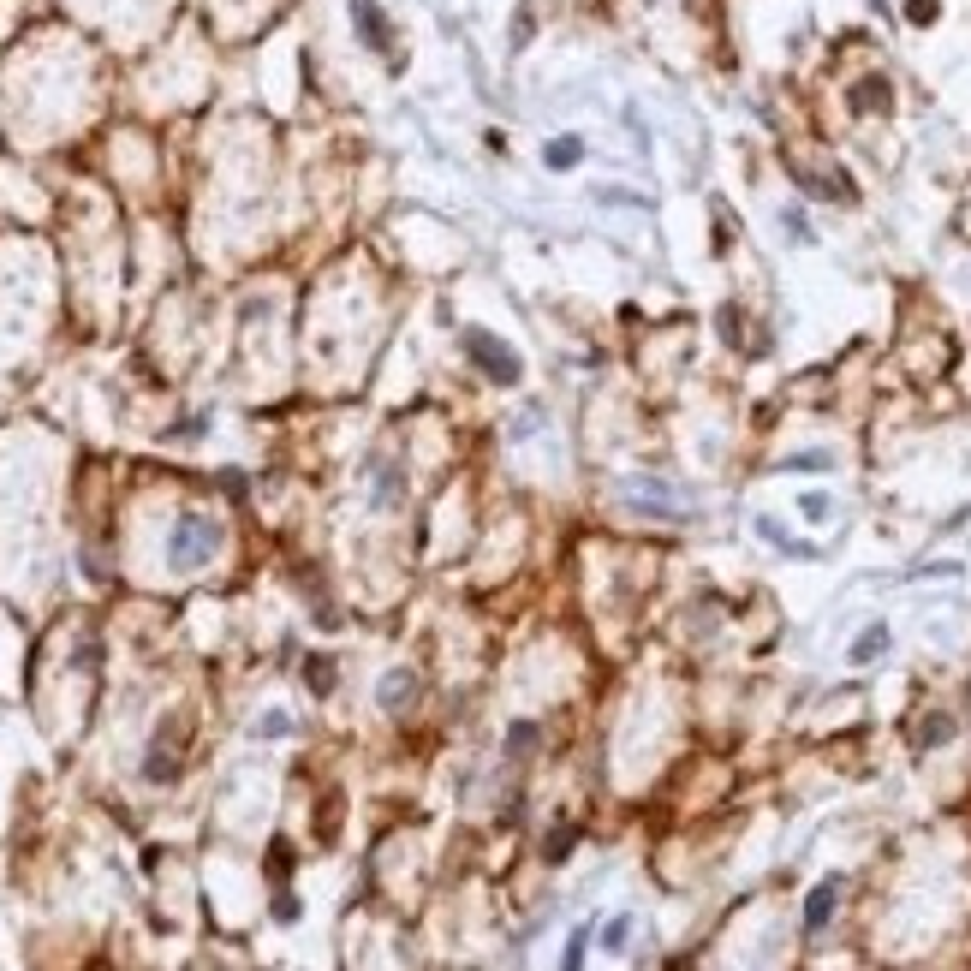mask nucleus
I'll return each mask as SVG.
<instances>
[{
  "instance_id": "obj_10",
  "label": "nucleus",
  "mask_w": 971,
  "mask_h": 971,
  "mask_svg": "<svg viewBox=\"0 0 971 971\" xmlns=\"http://www.w3.org/2000/svg\"><path fill=\"white\" fill-rule=\"evenodd\" d=\"M936 18V0H912V24H929Z\"/></svg>"
},
{
  "instance_id": "obj_4",
  "label": "nucleus",
  "mask_w": 971,
  "mask_h": 971,
  "mask_svg": "<svg viewBox=\"0 0 971 971\" xmlns=\"http://www.w3.org/2000/svg\"><path fill=\"white\" fill-rule=\"evenodd\" d=\"M834 894H841V882H823L811 894V900H804V929H823L829 924V912H834Z\"/></svg>"
},
{
  "instance_id": "obj_1",
  "label": "nucleus",
  "mask_w": 971,
  "mask_h": 971,
  "mask_svg": "<svg viewBox=\"0 0 971 971\" xmlns=\"http://www.w3.org/2000/svg\"><path fill=\"white\" fill-rule=\"evenodd\" d=\"M214 543H221V530L209 525V519H197V513H186L179 525H173V543H167V555H173V566H203V560L214 555Z\"/></svg>"
},
{
  "instance_id": "obj_9",
  "label": "nucleus",
  "mask_w": 971,
  "mask_h": 971,
  "mask_svg": "<svg viewBox=\"0 0 971 971\" xmlns=\"http://www.w3.org/2000/svg\"><path fill=\"white\" fill-rule=\"evenodd\" d=\"M310 686H316V691L334 686V668H328V662H310Z\"/></svg>"
},
{
  "instance_id": "obj_2",
  "label": "nucleus",
  "mask_w": 971,
  "mask_h": 971,
  "mask_svg": "<svg viewBox=\"0 0 971 971\" xmlns=\"http://www.w3.org/2000/svg\"><path fill=\"white\" fill-rule=\"evenodd\" d=\"M465 352H471V364H483L495 382H519V370H525V364H519V352H507V346H500L495 334H483V328L465 334Z\"/></svg>"
},
{
  "instance_id": "obj_7",
  "label": "nucleus",
  "mask_w": 971,
  "mask_h": 971,
  "mask_svg": "<svg viewBox=\"0 0 971 971\" xmlns=\"http://www.w3.org/2000/svg\"><path fill=\"white\" fill-rule=\"evenodd\" d=\"M578 156H585V143H572V138L566 143H548V167H572Z\"/></svg>"
},
{
  "instance_id": "obj_6",
  "label": "nucleus",
  "mask_w": 971,
  "mask_h": 971,
  "mask_svg": "<svg viewBox=\"0 0 971 971\" xmlns=\"http://www.w3.org/2000/svg\"><path fill=\"white\" fill-rule=\"evenodd\" d=\"M405 691H412V673H387V680H382V703H387V709H400Z\"/></svg>"
},
{
  "instance_id": "obj_5",
  "label": "nucleus",
  "mask_w": 971,
  "mask_h": 971,
  "mask_svg": "<svg viewBox=\"0 0 971 971\" xmlns=\"http://www.w3.org/2000/svg\"><path fill=\"white\" fill-rule=\"evenodd\" d=\"M882 650H888V626H871V632H864V638L852 643V662H876V656H882Z\"/></svg>"
},
{
  "instance_id": "obj_8",
  "label": "nucleus",
  "mask_w": 971,
  "mask_h": 971,
  "mask_svg": "<svg viewBox=\"0 0 971 971\" xmlns=\"http://www.w3.org/2000/svg\"><path fill=\"white\" fill-rule=\"evenodd\" d=\"M626 936H632V918H614V924L602 929V947H620V942H626Z\"/></svg>"
},
{
  "instance_id": "obj_3",
  "label": "nucleus",
  "mask_w": 971,
  "mask_h": 971,
  "mask_svg": "<svg viewBox=\"0 0 971 971\" xmlns=\"http://www.w3.org/2000/svg\"><path fill=\"white\" fill-rule=\"evenodd\" d=\"M352 18H357V30L370 36V48H387V43H394V30H387V18H382V6H376V0H352Z\"/></svg>"
}]
</instances>
